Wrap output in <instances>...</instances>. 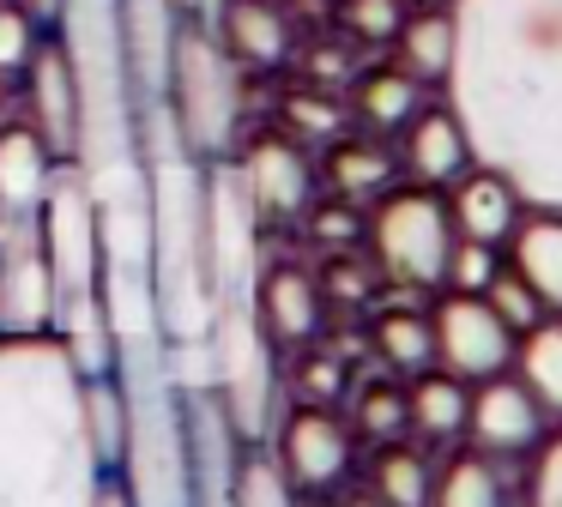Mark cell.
I'll return each instance as SVG.
<instances>
[{"label": "cell", "mask_w": 562, "mask_h": 507, "mask_svg": "<svg viewBox=\"0 0 562 507\" xmlns=\"http://www.w3.org/2000/svg\"><path fill=\"white\" fill-rule=\"evenodd\" d=\"M453 60L441 103L472 164L526 205L562 212V0H448Z\"/></svg>", "instance_id": "1"}, {"label": "cell", "mask_w": 562, "mask_h": 507, "mask_svg": "<svg viewBox=\"0 0 562 507\" xmlns=\"http://www.w3.org/2000/svg\"><path fill=\"white\" fill-rule=\"evenodd\" d=\"M98 483L86 374L49 333L0 338V507H91Z\"/></svg>", "instance_id": "2"}, {"label": "cell", "mask_w": 562, "mask_h": 507, "mask_svg": "<svg viewBox=\"0 0 562 507\" xmlns=\"http://www.w3.org/2000/svg\"><path fill=\"white\" fill-rule=\"evenodd\" d=\"M55 43H61L67 72H74L79 176H103V169L134 164L139 157V84H134V60H127L115 0H61Z\"/></svg>", "instance_id": "3"}, {"label": "cell", "mask_w": 562, "mask_h": 507, "mask_svg": "<svg viewBox=\"0 0 562 507\" xmlns=\"http://www.w3.org/2000/svg\"><path fill=\"white\" fill-rule=\"evenodd\" d=\"M176 127L200 164H224L243 133V67L224 55V43L200 19L176 24L170 48V84H164Z\"/></svg>", "instance_id": "4"}, {"label": "cell", "mask_w": 562, "mask_h": 507, "mask_svg": "<svg viewBox=\"0 0 562 507\" xmlns=\"http://www.w3.org/2000/svg\"><path fill=\"white\" fill-rule=\"evenodd\" d=\"M369 248L375 266L405 290H436L448 278L453 254V217L436 188H387L369 212Z\"/></svg>", "instance_id": "5"}, {"label": "cell", "mask_w": 562, "mask_h": 507, "mask_svg": "<svg viewBox=\"0 0 562 507\" xmlns=\"http://www.w3.org/2000/svg\"><path fill=\"white\" fill-rule=\"evenodd\" d=\"M55 326V278L37 212H0V338H43Z\"/></svg>", "instance_id": "6"}, {"label": "cell", "mask_w": 562, "mask_h": 507, "mask_svg": "<svg viewBox=\"0 0 562 507\" xmlns=\"http://www.w3.org/2000/svg\"><path fill=\"white\" fill-rule=\"evenodd\" d=\"M429 326H436V362L453 374V381L477 386V381H490V374L514 369V345H520V333H514L484 296H460V290H448V296L436 302V314H429Z\"/></svg>", "instance_id": "7"}, {"label": "cell", "mask_w": 562, "mask_h": 507, "mask_svg": "<svg viewBox=\"0 0 562 507\" xmlns=\"http://www.w3.org/2000/svg\"><path fill=\"white\" fill-rule=\"evenodd\" d=\"M465 435L484 459H526L544 441V405L526 393L520 374H490L465 398Z\"/></svg>", "instance_id": "8"}, {"label": "cell", "mask_w": 562, "mask_h": 507, "mask_svg": "<svg viewBox=\"0 0 562 507\" xmlns=\"http://www.w3.org/2000/svg\"><path fill=\"white\" fill-rule=\"evenodd\" d=\"M279 471L291 477V489H333L351 471V429L321 405H296L279 422Z\"/></svg>", "instance_id": "9"}, {"label": "cell", "mask_w": 562, "mask_h": 507, "mask_svg": "<svg viewBox=\"0 0 562 507\" xmlns=\"http://www.w3.org/2000/svg\"><path fill=\"white\" fill-rule=\"evenodd\" d=\"M236 176H243V193H248L260 224H267V217H303L308 212L315 169H308V151L296 139H279V133L255 139L248 157L236 164Z\"/></svg>", "instance_id": "10"}, {"label": "cell", "mask_w": 562, "mask_h": 507, "mask_svg": "<svg viewBox=\"0 0 562 507\" xmlns=\"http://www.w3.org/2000/svg\"><path fill=\"white\" fill-rule=\"evenodd\" d=\"M25 115L37 127V139L55 151V164H74V139H79V103H74V72H67L61 43H37L25 67Z\"/></svg>", "instance_id": "11"}, {"label": "cell", "mask_w": 562, "mask_h": 507, "mask_svg": "<svg viewBox=\"0 0 562 507\" xmlns=\"http://www.w3.org/2000/svg\"><path fill=\"white\" fill-rule=\"evenodd\" d=\"M400 164L417 188H453V181L472 169V145H465L460 121L448 103H424L412 121L400 127Z\"/></svg>", "instance_id": "12"}, {"label": "cell", "mask_w": 562, "mask_h": 507, "mask_svg": "<svg viewBox=\"0 0 562 507\" xmlns=\"http://www.w3.org/2000/svg\"><path fill=\"white\" fill-rule=\"evenodd\" d=\"M212 36L243 72L248 67L267 72L291 60V12H284V0H218V31Z\"/></svg>", "instance_id": "13"}, {"label": "cell", "mask_w": 562, "mask_h": 507, "mask_svg": "<svg viewBox=\"0 0 562 507\" xmlns=\"http://www.w3.org/2000/svg\"><path fill=\"white\" fill-rule=\"evenodd\" d=\"M520 212H526V200L496 176V169H484V164H472L448 188L453 236H465V241H490V248H502V241L514 236V224H520Z\"/></svg>", "instance_id": "14"}, {"label": "cell", "mask_w": 562, "mask_h": 507, "mask_svg": "<svg viewBox=\"0 0 562 507\" xmlns=\"http://www.w3.org/2000/svg\"><path fill=\"white\" fill-rule=\"evenodd\" d=\"M508 272L532 290L544 314H562V212L526 205L508 236Z\"/></svg>", "instance_id": "15"}, {"label": "cell", "mask_w": 562, "mask_h": 507, "mask_svg": "<svg viewBox=\"0 0 562 507\" xmlns=\"http://www.w3.org/2000/svg\"><path fill=\"white\" fill-rule=\"evenodd\" d=\"M321 314H327V290L303 266L279 260L260 278V326H267L272 345H308L321 333Z\"/></svg>", "instance_id": "16"}, {"label": "cell", "mask_w": 562, "mask_h": 507, "mask_svg": "<svg viewBox=\"0 0 562 507\" xmlns=\"http://www.w3.org/2000/svg\"><path fill=\"white\" fill-rule=\"evenodd\" d=\"M49 169H55V151L37 139V127L7 121L0 127V212H37Z\"/></svg>", "instance_id": "17"}, {"label": "cell", "mask_w": 562, "mask_h": 507, "mask_svg": "<svg viewBox=\"0 0 562 507\" xmlns=\"http://www.w3.org/2000/svg\"><path fill=\"white\" fill-rule=\"evenodd\" d=\"M453 60V12L448 7H417L405 12L400 36H393V67H405L412 79L441 84Z\"/></svg>", "instance_id": "18"}, {"label": "cell", "mask_w": 562, "mask_h": 507, "mask_svg": "<svg viewBox=\"0 0 562 507\" xmlns=\"http://www.w3.org/2000/svg\"><path fill=\"white\" fill-rule=\"evenodd\" d=\"M465 398H472V386L453 381L448 369L441 374H412V386H405V422H412L424 441H453V435H465Z\"/></svg>", "instance_id": "19"}, {"label": "cell", "mask_w": 562, "mask_h": 507, "mask_svg": "<svg viewBox=\"0 0 562 507\" xmlns=\"http://www.w3.org/2000/svg\"><path fill=\"white\" fill-rule=\"evenodd\" d=\"M417 109H424V79H412L405 67H375L357 79V121L369 133H400Z\"/></svg>", "instance_id": "20"}, {"label": "cell", "mask_w": 562, "mask_h": 507, "mask_svg": "<svg viewBox=\"0 0 562 507\" xmlns=\"http://www.w3.org/2000/svg\"><path fill=\"white\" fill-rule=\"evenodd\" d=\"M514 369H520L526 393L544 405V417H562V314L526 326L514 345Z\"/></svg>", "instance_id": "21"}, {"label": "cell", "mask_w": 562, "mask_h": 507, "mask_svg": "<svg viewBox=\"0 0 562 507\" xmlns=\"http://www.w3.org/2000/svg\"><path fill=\"white\" fill-rule=\"evenodd\" d=\"M429 507H508L496 459H484V453L448 459V465L436 471V483H429Z\"/></svg>", "instance_id": "22"}, {"label": "cell", "mask_w": 562, "mask_h": 507, "mask_svg": "<svg viewBox=\"0 0 562 507\" xmlns=\"http://www.w3.org/2000/svg\"><path fill=\"white\" fill-rule=\"evenodd\" d=\"M86 441L98 453L103 471H122L127 447V398L115 386V374H86Z\"/></svg>", "instance_id": "23"}, {"label": "cell", "mask_w": 562, "mask_h": 507, "mask_svg": "<svg viewBox=\"0 0 562 507\" xmlns=\"http://www.w3.org/2000/svg\"><path fill=\"white\" fill-rule=\"evenodd\" d=\"M375 350H381L387 369L424 374V369H436V326H429V314H417V308H387L375 320Z\"/></svg>", "instance_id": "24"}, {"label": "cell", "mask_w": 562, "mask_h": 507, "mask_svg": "<svg viewBox=\"0 0 562 507\" xmlns=\"http://www.w3.org/2000/svg\"><path fill=\"white\" fill-rule=\"evenodd\" d=\"M327 181L345 193V200H363V193H381L393 181V157L387 145L375 139H339L327 157Z\"/></svg>", "instance_id": "25"}, {"label": "cell", "mask_w": 562, "mask_h": 507, "mask_svg": "<svg viewBox=\"0 0 562 507\" xmlns=\"http://www.w3.org/2000/svg\"><path fill=\"white\" fill-rule=\"evenodd\" d=\"M429 459L412 453V447H387L375 459V495L387 507H429Z\"/></svg>", "instance_id": "26"}, {"label": "cell", "mask_w": 562, "mask_h": 507, "mask_svg": "<svg viewBox=\"0 0 562 507\" xmlns=\"http://www.w3.org/2000/svg\"><path fill=\"white\" fill-rule=\"evenodd\" d=\"M231 507H296L291 477L279 471L272 453H243L231 477Z\"/></svg>", "instance_id": "27"}, {"label": "cell", "mask_w": 562, "mask_h": 507, "mask_svg": "<svg viewBox=\"0 0 562 507\" xmlns=\"http://www.w3.org/2000/svg\"><path fill=\"white\" fill-rule=\"evenodd\" d=\"M43 24L31 19L19 0H0V84H13V79H25V67H31V55H37V43H43Z\"/></svg>", "instance_id": "28"}, {"label": "cell", "mask_w": 562, "mask_h": 507, "mask_svg": "<svg viewBox=\"0 0 562 507\" xmlns=\"http://www.w3.org/2000/svg\"><path fill=\"white\" fill-rule=\"evenodd\" d=\"M357 435H369V441H393V435H405L412 422H405V393L387 381L375 386H357Z\"/></svg>", "instance_id": "29"}, {"label": "cell", "mask_w": 562, "mask_h": 507, "mask_svg": "<svg viewBox=\"0 0 562 507\" xmlns=\"http://www.w3.org/2000/svg\"><path fill=\"white\" fill-rule=\"evenodd\" d=\"M405 12H412L405 0H339V24L357 43H393Z\"/></svg>", "instance_id": "30"}, {"label": "cell", "mask_w": 562, "mask_h": 507, "mask_svg": "<svg viewBox=\"0 0 562 507\" xmlns=\"http://www.w3.org/2000/svg\"><path fill=\"white\" fill-rule=\"evenodd\" d=\"M502 272V254L490 248V241H465V236H453V254H448V278L441 284L448 290H460V296H484L490 290V278Z\"/></svg>", "instance_id": "31"}, {"label": "cell", "mask_w": 562, "mask_h": 507, "mask_svg": "<svg viewBox=\"0 0 562 507\" xmlns=\"http://www.w3.org/2000/svg\"><path fill=\"white\" fill-rule=\"evenodd\" d=\"M484 302H490V308H496V314H502V320H508V326H514V333H526V326H538V320H544V308H538V296H532V290H526V284H520V278H514V272H508V266H502V272H496V278H490V290H484Z\"/></svg>", "instance_id": "32"}, {"label": "cell", "mask_w": 562, "mask_h": 507, "mask_svg": "<svg viewBox=\"0 0 562 507\" xmlns=\"http://www.w3.org/2000/svg\"><path fill=\"white\" fill-rule=\"evenodd\" d=\"M526 502L532 507H562V429L532 447V477H526Z\"/></svg>", "instance_id": "33"}, {"label": "cell", "mask_w": 562, "mask_h": 507, "mask_svg": "<svg viewBox=\"0 0 562 507\" xmlns=\"http://www.w3.org/2000/svg\"><path fill=\"white\" fill-rule=\"evenodd\" d=\"M291 127L296 133H333L339 127V109L321 103V97H291Z\"/></svg>", "instance_id": "34"}, {"label": "cell", "mask_w": 562, "mask_h": 507, "mask_svg": "<svg viewBox=\"0 0 562 507\" xmlns=\"http://www.w3.org/2000/svg\"><path fill=\"white\" fill-rule=\"evenodd\" d=\"M308 229H315L321 241H345V236H357V212H308Z\"/></svg>", "instance_id": "35"}, {"label": "cell", "mask_w": 562, "mask_h": 507, "mask_svg": "<svg viewBox=\"0 0 562 507\" xmlns=\"http://www.w3.org/2000/svg\"><path fill=\"white\" fill-rule=\"evenodd\" d=\"M308 386H315V398H308V405H321L327 393H339V362L315 357V362H308Z\"/></svg>", "instance_id": "36"}, {"label": "cell", "mask_w": 562, "mask_h": 507, "mask_svg": "<svg viewBox=\"0 0 562 507\" xmlns=\"http://www.w3.org/2000/svg\"><path fill=\"white\" fill-rule=\"evenodd\" d=\"M91 507H134V495H127V483L115 477V471H103V483H98V502Z\"/></svg>", "instance_id": "37"}, {"label": "cell", "mask_w": 562, "mask_h": 507, "mask_svg": "<svg viewBox=\"0 0 562 507\" xmlns=\"http://www.w3.org/2000/svg\"><path fill=\"white\" fill-rule=\"evenodd\" d=\"M19 7H25L37 24H55V12H61V0H19Z\"/></svg>", "instance_id": "38"}, {"label": "cell", "mask_w": 562, "mask_h": 507, "mask_svg": "<svg viewBox=\"0 0 562 507\" xmlns=\"http://www.w3.org/2000/svg\"><path fill=\"white\" fill-rule=\"evenodd\" d=\"M218 7V0H176V12H182V19H200V12H212Z\"/></svg>", "instance_id": "39"}, {"label": "cell", "mask_w": 562, "mask_h": 507, "mask_svg": "<svg viewBox=\"0 0 562 507\" xmlns=\"http://www.w3.org/2000/svg\"><path fill=\"white\" fill-rule=\"evenodd\" d=\"M405 7H448V0H405Z\"/></svg>", "instance_id": "40"}]
</instances>
